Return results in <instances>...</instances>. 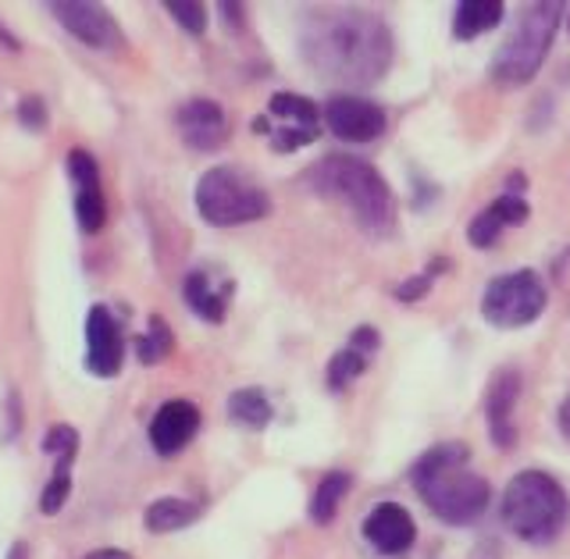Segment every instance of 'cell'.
<instances>
[{"label":"cell","mask_w":570,"mask_h":559,"mask_svg":"<svg viewBox=\"0 0 570 559\" xmlns=\"http://www.w3.org/2000/svg\"><path fill=\"white\" fill-rule=\"evenodd\" d=\"M299 50L314 76L350 89H367L385 79L392 65V32L374 11L332 8L311 18Z\"/></svg>","instance_id":"obj_1"},{"label":"cell","mask_w":570,"mask_h":559,"mask_svg":"<svg viewBox=\"0 0 570 559\" xmlns=\"http://www.w3.org/2000/svg\"><path fill=\"white\" fill-rule=\"evenodd\" d=\"M303 186L317 196H325V200L343 204L353 214V222L361 225L364 236L371 239L396 236V225H400L396 193L385 183V175L374 165H367L364 157H353V154L321 157L303 171Z\"/></svg>","instance_id":"obj_2"},{"label":"cell","mask_w":570,"mask_h":559,"mask_svg":"<svg viewBox=\"0 0 570 559\" xmlns=\"http://www.w3.org/2000/svg\"><path fill=\"white\" fill-rule=\"evenodd\" d=\"M410 484L424 507L450 528L474 524L492 502L489 481L471 471V445L463 442H439L421 453L410 467Z\"/></svg>","instance_id":"obj_3"},{"label":"cell","mask_w":570,"mask_h":559,"mask_svg":"<svg viewBox=\"0 0 570 559\" xmlns=\"http://www.w3.org/2000/svg\"><path fill=\"white\" fill-rule=\"evenodd\" d=\"M503 524L528 546H549L570 524V499L563 484L546 471L513 474L503 492Z\"/></svg>","instance_id":"obj_4"},{"label":"cell","mask_w":570,"mask_h":559,"mask_svg":"<svg viewBox=\"0 0 570 559\" xmlns=\"http://www.w3.org/2000/svg\"><path fill=\"white\" fill-rule=\"evenodd\" d=\"M567 4L560 0H539V4H528L521 18L513 22L510 36L489 61V76L499 86H528L534 76L542 71L552 40H557V29L563 22Z\"/></svg>","instance_id":"obj_5"},{"label":"cell","mask_w":570,"mask_h":559,"mask_svg":"<svg viewBox=\"0 0 570 559\" xmlns=\"http://www.w3.org/2000/svg\"><path fill=\"white\" fill-rule=\"evenodd\" d=\"M196 214L207 225L232 228V225H249L272 214V196L264 186H257L243 168L218 165L200 175L196 183Z\"/></svg>","instance_id":"obj_6"},{"label":"cell","mask_w":570,"mask_h":559,"mask_svg":"<svg viewBox=\"0 0 570 559\" xmlns=\"http://www.w3.org/2000/svg\"><path fill=\"white\" fill-rule=\"evenodd\" d=\"M549 303V288L534 272H510L499 275L485 285V296H481V317H485L492 328H528L542 317Z\"/></svg>","instance_id":"obj_7"},{"label":"cell","mask_w":570,"mask_h":559,"mask_svg":"<svg viewBox=\"0 0 570 559\" xmlns=\"http://www.w3.org/2000/svg\"><path fill=\"white\" fill-rule=\"evenodd\" d=\"M325 129L343 143H374L385 133V107L356 94H338L321 107Z\"/></svg>","instance_id":"obj_8"},{"label":"cell","mask_w":570,"mask_h":559,"mask_svg":"<svg viewBox=\"0 0 570 559\" xmlns=\"http://www.w3.org/2000/svg\"><path fill=\"white\" fill-rule=\"evenodd\" d=\"M47 8L79 43L94 50L125 47V32L104 4H94V0H58V4H47Z\"/></svg>","instance_id":"obj_9"},{"label":"cell","mask_w":570,"mask_h":559,"mask_svg":"<svg viewBox=\"0 0 570 559\" xmlns=\"http://www.w3.org/2000/svg\"><path fill=\"white\" fill-rule=\"evenodd\" d=\"M68 178H71V193H76V222L86 236H97L107 222V196H104L97 157L82 147H71L68 150Z\"/></svg>","instance_id":"obj_10"},{"label":"cell","mask_w":570,"mask_h":559,"mask_svg":"<svg viewBox=\"0 0 570 559\" xmlns=\"http://www.w3.org/2000/svg\"><path fill=\"white\" fill-rule=\"evenodd\" d=\"M125 360V335L111 306L94 303L86 311V371L94 377H115Z\"/></svg>","instance_id":"obj_11"},{"label":"cell","mask_w":570,"mask_h":559,"mask_svg":"<svg viewBox=\"0 0 570 559\" xmlns=\"http://www.w3.org/2000/svg\"><path fill=\"white\" fill-rule=\"evenodd\" d=\"M524 389V374L517 367H499L492 374V382L485 389V424H489V439L499 449H513L517 442V400H521Z\"/></svg>","instance_id":"obj_12"},{"label":"cell","mask_w":570,"mask_h":559,"mask_svg":"<svg viewBox=\"0 0 570 559\" xmlns=\"http://www.w3.org/2000/svg\"><path fill=\"white\" fill-rule=\"evenodd\" d=\"M175 129L189 150L214 154V150H222L228 139V115L222 111V104H214L207 97H193L178 107Z\"/></svg>","instance_id":"obj_13"},{"label":"cell","mask_w":570,"mask_h":559,"mask_svg":"<svg viewBox=\"0 0 570 559\" xmlns=\"http://www.w3.org/2000/svg\"><path fill=\"white\" fill-rule=\"evenodd\" d=\"M361 531H364V542L379 556H403L417 542L414 517H410V510L400 507V502H379V507H371Z\"/></svg>","instance_id":"obj_14"},{"label":"cell","mask_w":570,"mask_h":559,"mask_svg":"<svg viewBox=\"0 0 570 559\" xmlns=\"http://www.w3.org/2000/svg\"><path fill=\"white\" fill-rule=\"evenodd\" d=\"M43 449L53 457V474L40 496V510L47 517H58L71 496V463H76V453H79V431L71 424H53L47 428Z\"/></svg>","instance_id":"obj_15"},{"label":"cell","mask_w":570,"mask_h":559,"mask_svg":"<svg viewBox=\"0 0 570 559\" xmlns=\"http://www.w3.org/2000/svg\"><path fill=\"white\" fill-rule=\"evenodd\" d=\"M200 431V406L193 400H168L150 421V445L160 457H175L196 439Z\"/></svg>","instance_id":"obj_16"},{"label":"cell","mask_w":570,"mask_h":559,"mask_svg":"<svg viewBox=\"0 0 570 559\" xmlns=\"http://www.w3.org/2000/svg\"><path fill=\"white\" fill-rule=\"evenodd\" d=\"M232 293H236V285H232V282H214V275L204 272V267L189 272L186 282H183V300H186V306L200 321H207V324H222L225 321Z\"/></svg>","instance_id":"obj_17"},{"label":"cell","mask_w":570,"mask_h":559,"mask_svg":"<svg viewBox=\"0 0 570 559\" xmlns=\"http://www.w3.org/2000/svg\"><path fill=\"white\" fill-rule=\"evenodd\" d=\"M507 4L503 0H460L453 11V40L471 43L478 36L492 32L499 22H503Z\"/></svg>","instance_id":"obj_18"},{"label":"cell","mask_w":570,"mask_h":559,"mask_svg":"<svg viewBox=\"0 0 570 559\" xmlns=\"http://www.w3.org/2000/svg\"><path fill=\"white\" fill-rule=\"evenodd\" d=\"M204 513L200 502L193 499H178V496H165V499H154L147 513H142V524L154 535H171V531H183L189 524H196Z\"/></svg>","instance_id":"obj_19"},{"label":"cell","mask_w":570,"mask_h":559,"mask_svg":"<svg viewBox=\"0 0 570 559\" xmlns=\"http://www.w3.org/2000/svg\"><path fill=\"white\" fill-rule=\"evenodd\" d=\"M275 418V406L267 400L264 389H236L228 395V421H236L239 428L264 431Z\"/></svg>","instance_id":"obj_20"},{"label":"cell","mask_w":570,"mask_h":559,"mask_svg":"<svg viewBox=\"0 0 570 559\" xmlns=\"http://www.w3.org/2000/svg\"><path fill=\"white\" fill-rule=\"evenodd\" d=\"M267 115L278 118V125H289V129H307L321 133V107L311 97L299 94H275L267 104Z\"/></svg>","instance_id":"obj_21"},{"label":"cell","mask_w":570,"mask_h":559,"mask_svg":"<svg viewBox=\"0 0 570 559\" xmlns=\"http://www.w3.org/2000/svg\"><path fill=\"white\" fill-rule=\"evenodd\" d=\"M350 484H353V478L346 471H328L325 478L317 481V489L311 496V507H307L314 524H332L338 507H343L346 492H350Z\"/></svg>","instance_id":"obj_22"},{"label":"cell","mask_w":570,"mask_h":559,"mask_svg":"<svg viewBox=\"0 0 570 559\" xmlns=\"http://www.w3.org/2000/svg\"><path fill=\"white\" fill-rule=\"evenodd\" d=\"M171 350H175V335H171V328H168V321L160 317V314H154V317H150V328L136 339V356H139V364H150V367H154V364H160V360H168Z\"/></svg>","instance_id":"obj_23"},{"label":"cell","mask_w":570,"mask_h":559,"mask_svg":"<svg viewBox=\"0 0 570 559\" xmlns=\"http://www.w3.org/2000/svg\"><path fill=\"white\" fill-rule=\"evenodd\" d=\"M367 364H371V360H367L364 353H356V350L343 346V350H338V353L328 360V371H325L328 389H332V392L350 389V385L356 382V377H361V374L367 371Z\"/></svg>","instance_id":"obj_24"},{"label":"cell","mask_w":570,"mask_h":559,"mask_svg":"<svg viewBox=\"0 0 570 559\" xmlns=\"http://www.w3.org/2000/svg\"><path fill=\"white\" fill-rule=\"evenodd\" d=\"M503 228H507V222L499 218V214L492 210V204L478 214V218L468 225V243L474 246V249H492L495 243H499V236H503Z\"/></svg>","instance_id":"obj_25"},{"label":"cell","mask_w":570,"mask_h":559,"mask_svg":"<svg viewBox=\"0 0 570 559\" xmlns=\"http://www.w3.org/2000/svg\"><path fill=\"white\" fill-rule=\"evenodd\" d=\"M165 8L189 36H204L207 32V8L200 4V0H168Z\"/></svg>","instance_id":"obj_26"},{"label":"cell","mask_w":570,"mask_h":559,"mask_svg":"<svg viewBox=\"0 0 570 559\" xmlns=\"http://www.w3.org/2000/svg\"><path fill=\"white\" fill-rule=\"evenodd\" d=\"M432 282H435V275L424 267L421 275L406 278V282H400V285H392V296H396L400 303H417V300H424L428 293H432Z\"/></svg>","instance_id":"obj_27"},{"label":"cell","mask_w":570,"mask_h":559,"mask_svg":"<svg viewBox=\"0 0 570 559\" xmlns=\"http://www.w3.org/2000/svg\"><path fill=\"white\" fill-rule=\"evenodd\" d=\"M350 350H356V353H364L367 360L382 350V335H379V328H371V324H361V328H353V335H350V342H346Z\"/></svg>","instance_id":"obj_28"},{"label":"cell","mask_w":570,"mask_h":559,"mask_svg":"<svg viewBox=\"0 0 570 559\" xmlns=\"http://www.w3.org/2000/svg\"><path fill=\"white\" fill-rule=\"evenodd\" d=\"M18 118H22L26 129H29V125H32V129H43V121H47V115H43V104L36 100V97L22 100V104H18Z\"/></svg>","instance_id":"obj_29"},{"label":"cell","mask_w":570,"mask_h":559,"mask_svg":"<svg viewBox=\"0 0 570 559\" xmlns=\"http://www.w3.org/2000/svg\"><path fill=\"white\" fill-rule=\"evenodd\" d=\"M82 559H132V556L125 552V549H97V552H89Z\"/></svg>","instance_id":"obj_30"},{"label":"cell","mask_w":570,"mask_h":559,"mask_svg":"<svg viewBox=\"0 0 570 559\" xmlns=\"http://www.w3.org/2000/svg\"><path fill=\"white\" fill-rule=\"evenodd\" d=\"M471 559H499V546H495V542H481V546L471 552Z\"/></svg>","instance_id":"obj_31"},{"label":"cell","mask_w":570,"mask_h":559,"mask_svg":"<svg viewBox=\"0 0 570 559\" xmlns=\"http://www.w3.org/2000/svg\"><path fill=\"white\" fill-rule=\"evenodd\" d=\"M560 431H563L567 442H570V392H567V400L560 403Z\"/></svg>","instance_id":"obj_32"},{"label":"cell","mask_w":570,"mask_h":559,"mask_svg":"<svg viewBox=\"0 0 570 559\" xmlns=\"http://www.w3.org/2000/svg\"><path fill=\"white\" fill-rule=\"evenodd\" d=\"M8 559H29V546L26 542H14L11 552H8Z\"/></svg>","instance_id":"obj_33"}]
</instances>
